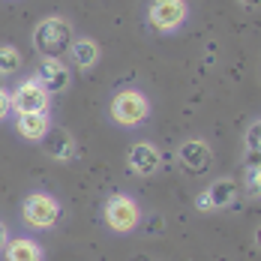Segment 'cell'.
<instances>
[{
	"label": "cell",
	"mask_w": 261,
	"mask_h": 261,
	"mask_svg": "<svg viewBox=\"0 0 261 261\" xmlns=\"http://www.w3.org/2000/svg\"><path fill=\"white\" fill-rule=\"evenodd\" d=\"M6 240H9V237H6V225L0 222V249H3V243H6Z\"/></svg>",
	"instance_id": "ac0fdd59"
},
{
	"label": "cell",
	"mask_w": 261,
	"mask_h": 261,
	"mask_svg": "<svg viewBox=\"0 0 261 261\" xmlns=\"http://www.w3.org/2000/svg\"><path fill=\"white\" fill-rule=\"evenodd\" d=\"M45 150H48V156L54 159H72V153H75V141H72V135L69 132H48L45 138Z\"/></svg>",
	"instance_id": "4fadbf2b"
},
{
	"label": "cell",
	"mask_w": 261,
	"mask_h": 261,
	"mask_svg": "<svg viewBox=\"0 0 261 261\" xmlns=\"http://www.w3.org/2000/svg\"><path fill=\"white\" fill-rule=\"evenodd\" d=\"M126 162H129V168L135 171V174L150 177V174H156L159 165H162V153H159L150 141H138V144H132L129 147Z\"/></svg>",
	"instance_id": "52a82bcc"
},
{
	"label": "cell",
	"mask_w": 261,
	"mask_h": 261,
	"mask_svg": "<svg viewBox=\"0 0 261 261\" xmlns=\"http://www.w3.org/2000/svg\"><path fill=\"white\" fill-rule=\"evenodd\" d=\"M15 129H18V135H21V138H27V141H42V138L51 132V117H48V111H30V114H18Z\"/></svg>",
	"instance_id": "ba28073f"
},
{
	"label": "cell",
	"mask_w": 261,
	"mask_h": 261,
	"mask_svg": "<svg viewBox=\"0 0 261 261\" xmlns=\"http://www.w3.org/2000/svg\"><path fill=\"white\" fill-rule=\"evenodd\" d=\"M243 3H246V6H255V3H258V0H243Z\"/></svg>",
	"instance_id": "d6986e66"
},
{
	"label": "cell",
	"mask_w": 261,
	"mask_h": 261,
	"mask_svg": "<svg viewBox=\"0 0 261 261\" xmlns=\"http://www.w3.org/2000/svg\"><path fill=\"white\" fill-rule=\"evenodd\" d=\"M36 81L48 90V93H60V90H66L69 87V69L60 63V60H45L42 66H39V72H36Z\"/></svg>",
	"instance_id": "9c48e42d"
},
{
	"label": "cell",
	"mask_w": 261,
	"mask_h": 261,
	"mask_svg": "<svg viewBox=\"0 0 261 261\" xmlns=\"http://www.w3.org/2000/svg\"><path fill=\"white\" fill-rule=\"evenodd\" d=\"M147 114H150V102L141 90L126 87L111 99V117L120 126H138L141 120H147Z\"/></svg>",
	"instance_id": "3957f363"
},
{
	"label": "cell",
	"mask_w": 261,
	"mask_h": 261,
	"mask_svg": "<svg viewBox=\"0 0 261 261\" xmlns=\"http://www.w3.org/2000/svg\"><path fill=\"white\" fill-rule=\"evenodd\" d=\"M21 219L36 231H48L60 219V201L54 195H45V192H33L21 204Z\"/></svg>",
	"instance_id": "7a4b0ae2"
},
{
	"label": "cell",
	"mask_w": 261,
	"mask_h": 261,
	"mask_svg": "<svg viewBox=\"0 0 261 261\" xmlns=\"http://www.w3.org/2000/svg\"><path fill=\"white\" fill-rule=\"evenodd\" d=\"M3 258L6 261H42V246L33 237H12L3 243Z\"/></svg>",
	"instance_id": "8fae6325"
},
{
	"label": "cell",
	"mask_w": 261,
	"mask_h": 261,
	"mask_svg": "<svg viewBox=\"0 0 261 261\" xmlns=\"http://www.w3.org/2000/svg\"><path fill=\"white\" fill-rule=\"evenodd\" d=\"M75 42V30L66 18H42L39 24L33 27V48L39 51V57L45 60H60L66 57L69 48Z\"/></svg>",
	"instance_id": "6da1fadb"
},
{
	"label": "cell",
	"mask_w": 261,
	"mask_h": 261,
	"mask_svg": "<svg viewBox=\"0 0 261 261\" xmlns=\"http://www.w3.org/2000/svg\"><path fill=\"white\" fill-rule=\"evenodd\" d=\"M204 192H207L210 210H225V207H231V204L237 201V183L228 180V177L213 180V186H207Z\"/></svg>",
	"instance_id": "7c38bea8"
},
{
	"label": "cell",
	"mask_w": 261,
	"mask_h": 261,
	"mask_svg": "<svg viewBox=\"0 0 261 261\" xmlns=\"http://www.w3.org/2000/svg\"><path fill=\"white\" fill-rule=\"evenodd\" d=\"M258 135H261V123L255 120L249 132H246V156H249V168H258Z\"/></svg>",
	"instance_id": "2e32d148"
},
{
	"label": "cell",
	"mask_w": 261,
	"mask_h": 261,
	"mask_svg": "<svg viewBox=\"0 0 261 261\" xmlns=\"http://www.w3.org/2000/svg\"><path fill=\"white\" fill-rule=\"evenodd\" d=\"M69 51H72V60L79 63L81 69H90V66L99 63V45L93 39H75Z\"/></svg>",
	"instance_id": "5bb4252c"
},
{
	"label": "cell",
	"mask_w": 261,
	"mask_h": 261,
	"mask_svg": "<svg viewBox=\"0 0 261 261\" xmlns=\"http://www.w3.org/2000/svg\"><path fill=\"white\" fill-rule=\"evenodd\" d=\"M147 18L156 30L171 33L186 21V3L183 0H153L150 9H147Z\"/></svg>",
	"instance_id": "8992f818"
},
{
	"label": "cell",
	"mask_w": 261,
	"mask_h": 261,
	"mask_svg": "<svg viewBox=\"0 0 261 261\" xmlns=\"http://www.w3.org/2000/svg\"><path fill=\"white\" fill-rule=\"evenodd\" d=\"M105 225L111 228V231H117V234H129L132 228L138 225V219H141V210L135 204V198L132 195H111L108 201H105Z\"/></svg>",
	"instance_id": "277c9868"
},
{
	"label": "cell",
	"mask_w": 261,
	"mask_h": 261,
	"mask_svg": "<svg viewBox=\"0 0 261 261\" xmlns=\"http://www.w3.org/2000/svg\"><path fill=\"white\" fill-rule=\"evenodd\" d=\"M9 111H12V108H9V93H6V90L0 87V120H3V117H6Z\"/></svg>",
	"instance_id": "e0dca14e"
},
{
	"label": "cell",
	"mask_w": 261,
	"mask_h": 261,
	"mask_svg": "<svg viewBox=\"0 0 261 261\" xmlns=\"http://www.w3.org/2000/svg\"><path fill=\"white\" fill-rule=\"evenodd\" d=\"M177 159L186 171H204L210 165V147L204 141L192 138V141H183L180 150H177Z\"/></svg>",
	"instance_id": "30bf717a"
},
{
	"label": "cell",
	"mask_w": 261,
	"mask_h": 261,
	"mask_svg": "<svg viewBox=\"0 0 261 261\" xmlns=\"http://www.w3.org/2000/svg\"><path fill=\"white\" fill-rule=\"evenodd\" d=\"M21 66V54L12 45H0V75H12Z\"/></svg>",
	"instance_id": "9a60e30c"
},
{
	"label": "cell",
	"mask_w": 261,
	"mask_h": 261,
	"mask_svg": "<svg viewBox=\"0 0 261 261\" xmlns=\"http://www.w3.org/2000/svg\"><path fill=\"white\" fill-rule=\"evenodd\" d=\"M48 99L51 93L39 84L36 79L24 81L15 87V93H9V108L15 114H30V111H48Z\"/></svg>",
	"instance_id": "5b68a950"
}]
</instances>
